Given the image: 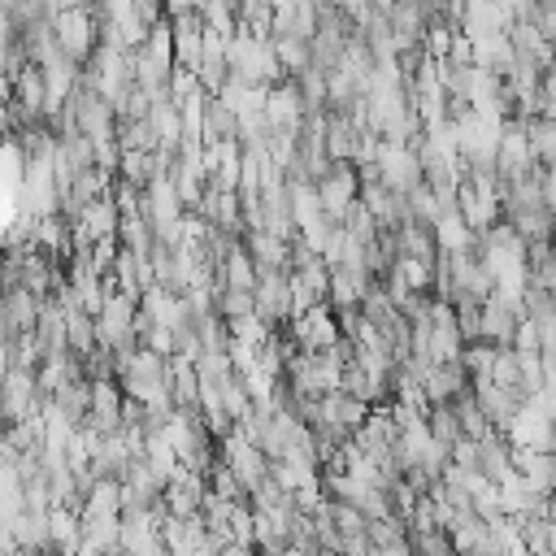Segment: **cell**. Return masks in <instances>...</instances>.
Wrapping results in <instances>:
<instances>
[{"label":"cell","mask_w":556,"mask_h":556,"mask_svg":"<svg viewBox=\"0 0 556 556\" xmlns=\"http://www.w3.org/2000/svg\"><path fill=\"white\" fill-rule=\"evenodd\" d=\"M291 334H295V343H300L304 352H330V348L339 343V321H334V313H330L326 304H313V308L295 313Z\"/></svg>","instance_id":"7a4b0ae2"},{"label":"cell","mask_w":556,"mask_h":556,"mask_svg":"<svg viewBox=\"0 0 556 556\" xmlns=\"http://www.w3.org/2000/svg\"><path fill=\"white\" fill-rule=\"evenodd\" d=\"M256 287V265L243 248H226V291H252Z\"/></svg>","instance_id":"277c9868"},{"label":"cell","mask_w":556,"mask_h":556,"mask_svg":"<svg viewBox=\"0 0 556 556\" xmlns=\"http://www.w3.org/2000/svg\"><path fill=\"white\" fill-rule=\"evenodd\" d=\"M52 39H56V52L61 56H70L74 65H83L96 52V13L91 9H61L52 17Z\"/></svg>","instance_id":"6da1fadb"},{"label":"cell","mask_w":556,"mask_h":556,"mask_svg":"<svg viewBox=\"0 0 556 556\" xmlns=\"http://www.w3.org/2000/svg\"><path fill=\"white\" fill-rule=\"evenodd\" d=\"M226 473L243 486H261L265 482V460H261V447L243 434H230L226 443Z\"/></svg>","instance_id":"3957f363"}]
</instances>
